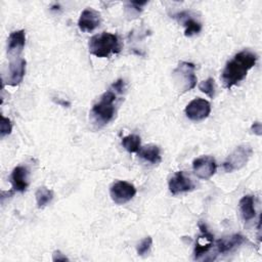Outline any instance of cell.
Returning <instances> with one entry per match:
<instances>
[{
  "mask_svg": "<svg viewBox=\"0 0 262 262\" xmlns=\"http://www.w3.org/2000/svg\"><path fill=\"white\" fill-rule=\"evenodd\" d=\"M111 88L117 93V94H122L125 90V82L123 79H119L116 82H114L111 86Z\"/></svg>",
  "mask_w": 262,
  "mask_h": 262,
  "instance_id": "obj_24",
  "label": "cell"
},
{
  "mask_svg": "<svg viewBox=\"0 0 262 262\" xmlns=\"http://www.w3.org/2000/svg\"><path fill=\"white\" fill-rule=\"evenodd\" d=\"M152 246V238L150 236L144 237L138 245H137V254L139 256H145L146 254L149 253L150 248Z\"/></svg>",
  "mask_w": 262,
  "mask_h": 262,
  "instance_id": "obj_22",
  "label": "cell"
},
{
  "mask_svg": "<svg viewBox=\"0 0 262 262\" xmlns=\"http://www.w3.org/2000/svg\"><path fill=\"white\" fill-rule=\"evenodd\" d=\"M140 143H141L140 137L136 134H130V135H127L122 138L123 147L130 154L137 152L139 150V148L141 147Z\"/></svg>",
  "mask_w": 262,
  "mask_h": 262,
  "instance_id": "obj_20",
  "label": "cell"
},
{
  "mask_svg": "<svg viewBox=\"0 0 262 262\" xmlns=\"http://www.w3.org/2000/svg\"><path fill=\"white\" fill-rule=\"evenodd\" d=\"M138 156L145 160L146 162H149L151 164H159L162 161L161 157V149L156 144H147L139 148L137 151Z\"/></svg>",
  "mask_w": 262,
  "mask_h": 262,
  "instance_id": "obj_17",
  "label": "cell"
},
{
  "mask_svg": "<svg viewBox=\"0 0 262 262\" xmlns=\"http://www.w3.org/2000/svg\"><path fill=\"white\" fill-rule=\"evenodd\" d=\"M26 44L25 30H18L10 33L7 39V53L11 57L17 58Z\"/></svg>",
  "mask_w": 262,
  "mask_h": 262,
  "instance_id": "obj_12",
  "label": "cell"
},
{
  "mask_svg": "<svg viewBox=\"0 0 262 262\" xmlns=\"http://www.w3.org/2000/svg\"><path fill=\"white\" fill-rule=\"evenodd\" d=\"M199 89L208 95L210 98H213L215 95V81L213 78H208L207 80L201 82L199 84Z\"/></svg>",
  "mask_w": 262,
  "mask_h": 262,
  "instance_id": "obj_21",
  "label": "cell"
},
{
  "mask_svg": "<svg viewBox=\"0 0 262 262\" xmlns=\"http://www.w3.org/2000/svg\"><path fill=\"white\" fill-rule=\"evenodd\" d=\"M100 24V13L93 8H85L79 17L78 27L82 32H92Z\"/></svg>",
  "mask_w": 262,
  "mask_h": 262,
  "instance_id": "obj_11",
  "label": "cell"
},
{
  "mask_svg": "<svg viewBox=\"0 0 262 262\" xmlns=\"http://www.w3.org/2000/svg\"><path fill=\"white\" fill-rule=\"evenodd\" d=\"M253 155V148L249 144H241L226 158L223 163V169L225 172H233L242 169Z\"/></svg>",
  "mask_w": 262,
  "mask_h": 262,
  "instance_id": "obj_5",
  "label": "cell"
},
{
  "mask_svg": "<svg viewBox=\"0 0 262 262\" xmlns=\"http://www.w3.org/2000/svg\"><path fill=\"white\" fill-rule=\"evenodd\" d=\"M26 66L27 61L21 57L10 60L6 78L3 79V84L5 83L9 86H17L18 84H20L26 74Z\"/></svg>",
  "mask_w": 262,
  "mask_h": 262,
  "instance_id": "obj_9",
  "label": "cell"
},
{
  "mask_svg": "<svg viewBox=\"0 0 262 262\" xmlns=\"http://www.w3.org/2000/svg\"><path fill=\"white\" fill-rule=\"evenodd\" d=\"M244 242H245V237L242 234H233L228 237L218 239L216 242L217 253L224 254V253L230 252L233 249L239 247Z\"/></svg>",
  "mask_w": 262,
  "mask_h": 262,
  "instance_id": "obj_15",
  "label": "cell"
},
{
  "mask_svg": "<svg viewBox=\"0 0 262 262\" xmlns=\"http://www.w3.org/2000/svg\"><path fill=\"white\" fill-rule=\"evenodd\" d=\"M195 66L192 62L180 61L172 73L174 84L181 93L193 89L196 85Z\"/></svg>",
  "mask_w": 262,
  "mask_h": 262,
  "instance_id": "obj_4",
  "label": "cell"
},
{
  "mask_svg": "<svg viewBox=\"0 0 262 262\" xmlns=\"http://www.w3.org/2000/svg\"><path fill=\"white\" fill-rule=\"evenodd\" d=\"M192 170L200 179H210L217 170V164L213 157L202 156L192 162Z\"/></svg>",
  "mask_w": 262,
  "mask_h": 262,
  "instance_id": "obj_8",
  "label": "cell"
},
{
  "mask_svg": "<svg viewBox=\"0 0 262 262\" xmlns=\"http://www.w3.org/2000/svg\"><path fill=\"white\" fill-rule=\"evenodd\" d=\"M53 261H69V258L64 256L60 251H55L52 256Z\"/></svg>",
  "mask_w": 262,
  "mask_h": 262,
  "instance_id": "obj_26",
  "label": "cell"
},
{
  "mask_svg": "<svg viewBox=\"0 0 262 262\" xmlns=\"http://www.w3.org/2000/svg\"><path fill=\"white\" fill-rule=\"evenodd\" d=\"M58 104H61V105H63V106H69L70 105V102H67V101H61V100H57L56 101Z\"/></svg>",
  "mask_w": 262,
  "mask_h": 262,
  "instance_id": "obj_27",
  "label": "cell"
},
{
  "mask_svg": "<svg viewBox=\"0 0 262 262\" xmlns=\"http://www.w3.org/2000/svg\"><path fill=\"white\" fill-rule=\"evenodd\" d=\"M258 55L251 50H242L228 60L222 71L221 80L223 86L230 89L243 81L248 72L256 64Z\"/></svg>",
  "mask_w": 262,
  "mask_h": 262,
  "instance_id": "obj_1",
  "label": "cell"
},
{
  "mask_svg": "<svg viewBox=\"0 0 262 262\" xmlns=\"http://www.w3.org/2000/svg\"><path fill=\"white\" fill-rule=\"evenodd\" d=\"M186 117L194 122H200L207 119L211 113V104L203 98H194L185 106Z\"/></svg>",
  "mask_w": 262,
  "mask_h": 262,
  "instance_id": "obj_7",
  "label": "cell"
},
{
  "mask_svg": "<svg viewBox=\"0 0 262 262\" xmlns=\"http://www.w3.org/2000/svg\"><path fill=\"white\" fill-rule=\"evenodd\" d=\"M36 196V203L38 208H44L46 205H48L52 199H53V191L45 186H41L36 190L35 193Z\"/></svg>",
  "mask_w": 262,
  "mask_h": 262,
  "instance_id": "obj_19",
  "label": "cell"
},
{
  "mask_svg": "<svg viewBox=\"0 0 262 262\" xmlns=\"http://www.w3.org/2000/svg\"><path fill=\"white\" fill-rule=\"evenodd\" d=\"M174 18H178V17H184V19L182 20V24L185 28L184 30V35L186 37H191L193 35L199 34L202 31V25L199 20H196L195 18H193L192 16H190L189 14H187V12H179L177 14L173 15Z\"/></svg>",
  "mask_w": 262,
  "mask_h": 262,
  "instance_id": "obj_16",
  "label": "cell"
},
{
  "mask_svg": "<svg viewBox=\"0 0 262 262\" xmlns=\"http://www.w3.org/2000/svg\"><path fill=\"white\" fill-rule=\"evenodd\" d=\"M116 99L117 93L110 88L100 96L99 100L93 104L90 116L96 125L103 126L113 120L115 116Z\"/></svg>",
  "mask_w": 262,
  "mask_h": 262,
  "instance_id": "obj_3",
  "label": "cell"
},
{
  "mask_svg": "<svg viewBox=\"0 0 262 262\" xmlns=\"http://www.w3.org/2000/svg\"><path fill=\"white\" fill-rule=\"evenodd\" d=\"M238 207H239V211L242 214V217L245 221H249L251 219H253L256 215V211H255V206H254V196L247 194L244 195L238 203Z\"/></svg>",
  "mask_w": 262,
  "mask_h": 262,
  "instance_id": "obj_18",
  "label": "cell"
},
{
  "mask_svg": "<svg viewBox=\"0 0 262 262\" xmlns=\"http://www.w3.org/2000/svg\"><path fill=\"white\" fill-rule=\"evenodd\" d=\"M251 131H252L254 134L260 136V135L262 134V126H261V123H260V122H254V123L252 124V126H251Z\"/></svg>",
  "mask_w": 262,
  "mask_h": 262,
  "instance_id": "obj_25",
  "label": "cell"
},
{
  "mask_svg": "<svg viewBox=\"0 0 262 262\" xmlns=\"http://www.w3.org/2000/svg\"><path fill=\"white\" fill-rule=\"evenodd\" d=\"M194 188L191 179L187 177L184 172L177 171L169 180V190L172 194H179L182 192L190 191Z\"/></svg>",
  "mask_w": 262,
  "mask_h": 262,
  "instance_id": "obj_10",
  "label": "cell"
},
{
  "mask_svg": "<svg viewBox=\"0 0 262 262\" xmlns=\"http://www.w3.org/2000/svg\"><path fill=\"white\" fill-rule=\"evenodd\" d=\"M200 229L202 231V234L196 238L195 247H194V259H200L203 255H205L213 246V235L207 230L206 226L202 223L199 224Z\"/></svg>",
  "mask_w": 262,
  "mask_h": 262,
  "instance_id": "obj_13",
  "label": "cell"
},
{
  "mask_svg": "<svg viewBox=\"0 0 262 262\" xmlns=\"http://www.w3.org/2000/svg\"><path fill=\"white\" fill-rule=\"evenodd\" d=\"M29 170L25 166H16L10 175V182L12 185V191L24 192L29 185L28 182Z\"/></svg>",
  "mask_w": 262,
  "mask_h": 262,
  "instance_id": "obj_14",
  "label": "cell"
},
{
  "mask_svg": "<svg viewBox=\"0 0 262 262\" xmlns=\"http://www.w3.org/2000/svg\"><path fill=\"white\" fill-rule=\"evenodd\" d=\"M135 194V186L128 181L118 180L110 186V195L113 202L117 205H123L125 203H128L130 200L133 199Z\"/></svg>",
  "mask_w": 262,
  "mask_h": 262,
  "instance_id": "obj_6",
  "label": "cell"
},
{
  "mask_svg": "<svg viewBox=\"0 0 262 262\" xmlns=\"http://www.w3.org/2000/svg\"><path fill=\"white\" fill-rule=\"evenodd\" d=\"M89 52L96 57H108L121 51V45L117 35L102 32L94 35L89 40Z\"/></svg>",
  "mask_w": 262,
  "mask_h": 262,
  "instance_id": "obj_2",
  "label": "cell"
},
{
  "mask_svg": "<svg viewBox=\"0 0 262 262\" xmlns=\"http://www.w3.org/2000/svg\"><path fill=\"white\" fill-rule=\"evenodd\" d=\"M12 130V124L8 118H5L1 115V122H0V138H4L6 135H9Z\"/></svg>",
  "mask_w": 262,
  "mask_h": 262,
  "instance_id": "obj_23",
  "label": "cell"
}]
</instances>
